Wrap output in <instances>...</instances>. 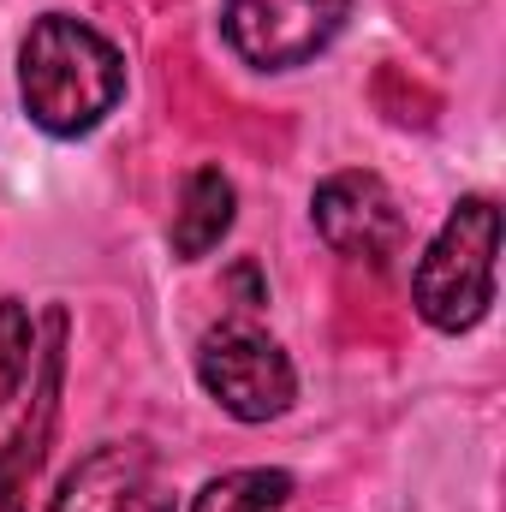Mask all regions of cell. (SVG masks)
Instances as JSON below:
<instances>
[{"label": "cell", "mask_w": 506, "mask_h": 512, "mask_svg": "<svg viewBox=\"0 0 506 512\" xmlns=\"http://www.w3.org/2000/svg\"><path fill=\"white\" fill-rule=\"evenodd\" d=\"M120 90H126V60L108 36H96L90 24L66 12H48L30 24L18 48V96L42 131L78 137V131L102 126Z\"/></svg>", "instance_id": "6da1fadb"}, {"label": "cell", "mask_w": 506, "mask_h": 512, "mask_svg": "<svg viewBox=\"0 0 506 512\" xmlns=\"http://www.w3.org/2000/svg\"><path fill=\"white\" fill-rule=\"evenodd\" d=\"M495 256H501V209L489 197H465L447 227L429 239L411 274V304L429 328L459 334L477 328L495 304Z\"/></svg>", "instance_id": "7a4b0ae2"}, {"label": "cell", "mask_w": 506, "mask_h": 512, "mask_svg": "<svg viewBox=\"0 0 506 512\" xmlns=\"http://www.w3.org/2000/svg\"><path fill=\"white\" fill-rule=\"evenodd\" d=\"M197 376L215 393V405H221L227 417H239V423H268V417H280V411L292 405V393H298L292 358H286L268 334L245 328V322L215 328V334L203 340Z\"/></svg>", "instance_id": "3957f363"}, {"label": "cell", "mask_w": 506, "mask_h": 512, "mask_svg": "<svg viewBox=\"0 0 506 512\" xmlns=\"http://www.w3.org/2000/svg\"><path fill=\"white\" fill-rule=\"evenodd\" d=\"M346 12H352V0H227L221 30L245 66L292 72L340 36Z\"/></svg>", "instance_id": "277c9868"}, {"label": "cell", "mask_w": 506, "mask_h": 512, "mask_svg": "<svg viewBox=\"0 0 506 512\" xmlns=\"http://www.w3.org/2000/svg\"><path fill=\"white\" fill-rule=\"evenodd\" d=\"M316 233L328 239L334 256L381 268L405 245V209L376 173L352 167V173H334V179L316 185Z\"/></svg>", "instance_id": "5b68a950"}, {"label": "cell", "mask_w": 506, "mask_h": 512, "mask_svg": "<svg viewBox=\"0 0 506 512\" xmlns=\"http://www.w3.org/2000/svg\"><path fill=\"white\" fill-rule=\"evenodd\" d=\"M143 483H149V447L108 441L66 471L48 512H131V501H143Z\"/></svg>", "instance_id": "8992f818"}, {"label": "cell", "mask_w": 506, "mask_h": 512, "mask_svg": "<svg viewBox=\"0 0 506 512\" xmlns=\"http://www.w3.org/2000/svg\"><path fill=\"white\" fill-rule=\"evenodd\" d=\"M233 227V179L221 167H197L179 191V209H173V256L179 262H197L209 256Z\"/></svg>", "instance_id": "52a82bcc"}, {"label": "cell", "mask_w": 506, "mask_h": 512, "mask_svg": "<svg viewBox=\"0 0 506 512\" xmlns=\"http://www.w3.org/2000/svg\"><path fill=\"white\" fill-rule=\"evenodd\" d=\"M286 501H292L286 471H227L191 501V512H280Z\"/></svg>", "instance_id": "ba28073f"}, {"label": "cell", "mask_w": 506, "mask_h": 512, "mask_svg": "<svg viewBox=\"0 0 506 512\" xmlns=\"http://www.w3.org/2000/svg\"><path fill=\"white\" fill-rule=\"evenodd\" d=\"M30 310L24 304H12V298H0V405L18 393L24 382V370H30Z\"/></svg>", "instance_id": "9c48e42d"}, {"label": "cell", "mask_w": 506, "mask_h": 512, "mask_svg": "<svg viewBox=\"0 0 506 512\" xmlns=\"http://www.w3.org/2000/svg\"><path fill=\"white\" fill-rule=\"evenodd\" d=\"M0 512H24V483L0 465Z\"/></svg>", "instance_id": "30bf717a"}, {"label": "cell", "mask_w": 506, "mask_h": 512, "mask_svg": "<svg viewBox=\"0 0 506 512\" xmlns=\"http://www.w3.org/2000/svg\"><path fill=\"white\" fill-rule=\"evenodd\" d=\"M131 512H167V507H155V501H143V507H137V501H131Z\"/></svg>", "instance_id": "8fae6325"}]
</instances>
